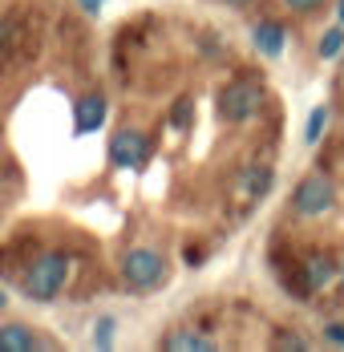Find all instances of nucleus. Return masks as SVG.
Masks as SVG:
<instances>
[{
    "label": "nucleus",
    "mask_w": 344,
    "mask_h": 352,
    "mask_svg": "<svg viewBox=\"0 0 344 352\" xmlns=\"http://www.w3.org/2000/svg\"><path fill=\"white\" fill-rule=\"evenodd\" d=\"M77 4L85 8V16H98V12H102V4H105V0H77Z\"/></svg>",
    "instance_id": "19"
},
{
    "label": "nucleus",
    "mask_w": 344,
    "mask_h": 352,
    "mask_svg": "<svg viewBox=\"0 0 344 352\" xmlns=\"http://www.w3.org/2000/svg\"><path fill=\"white\" fill-rule=\"evenodd\" d=\"M0 308H4V296H0Z\"/></svg>",
    "instance_id": "23"
},
{
    "label": "nucleus",
    "mask_w": 344,
    "mask_h": 352,
    "mask_svg": "<svg viewBox=\"0 0 344 352\" xmlns=\"http://www.w3.org/2000/svg\"><path fill=\"white\" fill-rule=\"evenodd\" d=\"M235 190L243 199H264L272 190V166H247L239 175V182H235Z\"/></svg>",
    "instance_id": "8"
},
{
    "label": "nucleus",
    "mask_w": 344,
    "mask_h": 352,
    "mask_svg": "<svg viewBox=\"0 0 344 352\" xmlns=\"http://www.w3.org/2000/svg\"><path fill=\"white\" fill-rule=\"evenodd\" d=\"M65 280H69V255L49 251V255L33 259V267L25 272V296L45 304V300H53V296L65 287Z\"/></svg>",
    "instance_id": "1"
},
{
    "label": "nucleus",
    "mask_w": 344,
    "mask_h": 352,
    "mask_svg": "<svg viewBox=\"0 0 344 352\" xmlns=\"http://www.w3.org/2000/svg\"><path fill=\"white\" fill-rule=\"evenodd\" d=\"M336 16H341V25H344V0H341V4H336Z\"/></svg>",
    "instance_id": "20"
},
{
    "label": "nucleus",
    "mask_w": 344,
    "mask_h": 352,
    "mask_svg": "<svg viewBox=\"0 0 344 352\" xmlns=\"http://www.w3.org/2000/svg\"><path fill=\"white\" fill-rule=\"evenodd\" d=\"M102 122H105V102L98 94L77 102V109H73V130L77 134H94V130H102Z\"/></svg>",
    "instance_id": "7"
},
{
    "label": "nucleus",
    "mask_w": 344,
    "mask_h": 352,
    "mask_svg": "<svg viewBox=\"0 0 344 352\" xmlns=\"http://www.w3.org/2000/svg\"><path fill=\"white\" fill-rule=\"evenodd\" d=\"M341 276V263L332 255H308L300 263V283H296V296H312V292H324L328 283Z\"/></svg>",
    "instance_id": "6"
},
{
    "label": "nucleus",
    "mask_w": 344,
    "mask_h": 352,
    "mask_svg": "<svg viewBox=\"0 0 344 352\" xmlns=\"http://www.w3.org/2000/svg\"><path fill=\"white\" fill-rule=\"evenodd\" d=\"M259 106H264V85L255 77H235L219 94V113L227 122H247V118L259 113Z\"/></svg>",
    "instance_id": "2"
},
{
    "label": "nucleus",
    "mask_w": 344,
    "mask_h": 352,
    "mask_svg": "<svg viewBox=\"0 0 344 352\" xmlns=\"http://www.w3.org/2000/svg\"><path fill=\"white\" fill-rule=\"evenodd\" d=\"M324 344H341L344 349V324H328L324 328Z\"/></svg>",
    "instance_id": "17"
},
{
    "label": "nucleus",
    "mask_w": 344,
    "mask_h": 352,
    "mask_svg": "<svg viewBox=\"0 0 344 352\" xmlns=\"http://www.w3.org/2000/svg\"><path fill=\"white\" fill-rule=\"evenodd\" d=\"M272 349L304 352V349H308V340H304V336H292V332H275V336H272Z\"/></svg>",
    "instance_id": "15"
},
{
    "label": "nucleus",
    "mask_w": 344,
    "mask_h": 352,
    "mask_svg": "<svg viewBox=\"0 0 344 352\" xmlns=\"http://www.w3.org/2000/svg\"><path fill=\"white\" fill-rule=\"evenodd\" d=\"M283 4H288L292 12H312V8H320L324 0H283Z\"/></svg>",
    "instance_id": "18"
},
{
    "label": "nucleus",
    "mask_w": 344,
    "mask_h": 352,
    "mask_svg": "<svg viewBox=\"0 0 344 352\" xmlns=\"http://www.w3.org/2000/svg\"><path fill=\"white\" fill-rule=\"evenodd\" d=\"M283 41H288L283 25H275V21H259V25H255V49H259L264 57H279V53H283Z\"/></svg>",
    "instance_id": "10"
},
{
    "label": "nucleus",
    "mask_w": 344,
    "mask_h": 352,
    "mask_svg": "<svg viewBox=\"0 0 344 352\" xmlns=\"http://www.w3.org/2000/svg\"><path fill=\"white\" fill-rule=\"evenodd\" d=\"M336 203V186H332V178L324 175H308L296 182V190H292V211L296 214H324L328 207Z\"/></svg>",
    "instance_id": "4"
},
{
    "label": "nucleus",
    "mask_w": 344,
    "mask_h": 352,
    "mask_svg": "<svg viewBox=\"0 0 344 352\" xmlns=\"http://www.w3.org/2000/svg\"><path fill=\"white\" fill-rule=\"evenodd\" d=\"M146 158H150L146 134H138V130H118V134L109 138V162H114V166L138 170V166H146Z\"/></svg>",
    "instance_id": "5"
},
{
    "label": "nucleus",
    "mask_w": 344,
    "mask_h": 352,
    "mask_svg": "<svg viewBox=\"0 0 344 352\" xmlns=\"http://www.w3.org/2000/svg\"><path fill=\"white\" fill-rule=\"evenodd\" d=\"M191 113H195V109H191V102H186V98H182V102H174L171 126H174V130H186V126H191Z\"/></svg>",
    "instance_id": "16"
},
{
    "label": "nucleus",
    "mask_w": 344,
    "mask_h": 352,
    "mask_svg": "<svg viewBox=\"0 0 344 352\" xmlns=\"http://www.w3.org/2000/svg\"><path fill=\"white\" fill-rule=\"evenodd\" d=\"M162 276H166V259H162L154 247H134V251L122 259V280H126V287H134V292L158 287Z\"/></svg>",
    "instance_id": "3"
},
{
    "label": "nucleus",
    "mask_w": 344,
    "mask_h": 352,
    "mask_svg": "<svg viewBox=\"0 0 344 352\" xmlns=\"http://www.w3.org/2000/svg\"><path fill=\"white\" fill-rule=\"evenodd\" d=\"M0 186H4V178H0Z\"/></svg>",
    "instance_id": "24"
},
{
    "label": "nucleus",
    "mask_w": 344,
    "mask_h": 352,
    "mask_svg": "<svg viewBox=\"0 0 344 352\" xmlns=\"http://www.w3.org/2000/svg\"><path fill=\"white\" fill-rule=\"evenodd\" d=\"M341 49H344V25H336V29H328L320 36V57L332 61V57H341Z\"/></svg>",
    "instance_id": "12"
},
{
    "label": "nucleus",
    "mask_w": 344,
    "mask_h": 352,
    "mask_svg": "<svg viewBox=\"0 0 344 352\" xmlns=\"http://www.w3.org/2000/svg\"><path fill=\"white\" fill-rule=\"evenodd\" d=\"M114 332H118L114 316H102L94 324V344H98V349H109V344H114Z\"/></svg>",
    "instance_id": "14"
},
{
    "label": "nucleus",
    "mask_w": 344,
    "mask_h": 352,
    "mask_svg": "<svg viewBox=\"0 0 344 352\" xmlns=\"http://www.w3.org/2000/svg\"><path fill=\"white\" fill-rule=\"evenodd\" d=\"M29 349H36V340L25 324H4L0 328V352H29Z\"/></svg>",
    "instance_id": "11"
},
{
    "label": "nucleus",
    "mask_w": 344,
    "mask_h": 352,
    "mask_svg": "<svg viewBox=\"0 0 344 352\" xmlns=\"http://www.w3.org/2000/svg\"><path fill=\"white\" fill-rule=\"evenodd\" d=\"M162 349H166V352H211V349H215V340H211L206 332L182 328V332H174V336L162 340Z\"/></svg>",
    "instance_id": "9"
},
{
    "label": "nucleus",
    "mask_w": 344,
    "mask_h": 352,
    "mask_svg": "<svg viewBox=\"0 0 344 352\" xmlns=\"http://www.w3.org/2000/svg\"><path fill=\"white\" fill-rule=\"evenodd\" d=\"M341 283H344V259H341Z\"/></svg>",
    "instance_id": "22"
},
{
    "label": "nucleus",
    "mask_w": 344,
    "mask_h": 352,
    "mask_svg": "<svg viewBox=\"0 0 344 352\" xmlns=\"http://www.w3.org/2000/svg\"><path fill=\"white\" fill-rule=\"evenodd\" d=\"M324 126H328V109L316 106L308 118V126H304V146H316L320 142V134H324Z\"/></svg>",
    "instance_id": "13"
},
{
    "label": "nucleus",
    "mask_w": 344,
    "mask_h": 352,
    "mask_svg": "<svg viewBox=\"0 0 344 352\" xmlns=\"http://www.w3.org/2000/svg\"><path fill=\"white\" fill-rule=\"evenodd\" d=\"M227 4H235V8H243V4H251V0H227Z\"/></svg>",
    "instance_id": "21"
}]
</instances>
